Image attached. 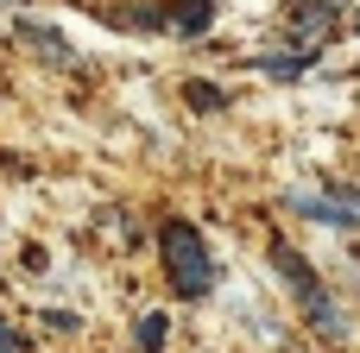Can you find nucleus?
I'll list each match as a JSON object with an SVG mask.
<instances>
[{"mask_svg": "<svg viewBox=\"0 0 360 353\" xmlns=\"http://www.w3.org/2000/svg\"><path fill=\"white\" fill-rule=\"evenodd\" d=\"M158 253H165V278H171V291L177 297H209V284H215V265H209V246H202V234L190 227V221H165V234H158Z\"/></svg>", "mask_w": 360, "mask_h": 353, "instance_id": "obj_1", "label": "nucleus"}, {"mask_svg": "<svg viewBox=\"0 0 360 353\" xmlns=\"http://www.w3.org/2000/svg\"><path fill=\"white\" fill-rule=\"evenodd\" d=\"M272 265H278V278H285V284L297 291L304 316H310V322H316V328H323L329 341H342V335H348V328H342V309L329 303V291H323V284L310 278V265H304V259H297V253H291L285 240H272Z\"/></svg>", "mask_w": 360, "mask_h": 353, "instance_id": "obj_2", "label": "nucleus"}, {"mask_svg": "<svg viewBox=\"0 0 360 353\" xmlns=\"http://www.w3.org/2000/svg\"><path fill=\"white\" fill-rule=\"evenodd\" d=\"M13 38H19V44H32V51H38L51 69H70V63H76L70 38H63V32H51L44 19H13Z\"/></svg>", "mask_w": 360, "mask_h": 353, "instance_id": "obj_3", "label": "nucleus"}, {"mask_svg": "<svg viewBox=\"0 0 360 353\" xmlns=\"http://www.w3.org/2000/svg\"><path fill=\"white\" fill-rule=\"evenodd\" d=\"M335 13H342V0H304V6L291 13V38H316Z\"/></svg>", "mask_w": 360, "mask_h": 353, "instance_id": "obj_4", "label": "nucleus"}, {"mask_svg": "<svg viewBox=\"0 0 360 353\" xmlns=\"http://www.w3.org/2000/svg\"><path fill=\"white\" fill-rule=\"evenodd\" d=\"M291 208H297V215H310V221H323V227H354V208L323 202V196H291Z\"/></svg>", "mask_w": 360, "mask_h": 353, "instance_id": "obj_5", "label": "nucleus"}, {"mask_svg": "<svg viewBox=\"0 0 360 353\" xmlns=\"http://www.w3.org/2000/svg\"><path fill=\"white\" fill-rule=\"evenodd\" d=\"M209 25V0H184V6H171V32L177 38H196Z\"/></svg>", "mask_w": 360, "mask_h": 353, "instance_id": "obj_6", "label": "nucleus"}, {"mask_svg": "<svg viewBox=\"0 0 360 353\" xmlns=\"http://www.w3.org/2000/svg\"><path fill=\"white\" fill-rule=\"evenodd\" d=\"M165 328L171 316H139V353H165Z\"/></svg>", "mask_w": 360, "mask_h": 353, "instance_id": "obj_7", "label": "nucleus"}, {"mask_svg": "<svg viewBox=\"0 0 360 353\" xmlns=\"http://www.w3.org/2000/svg\"><path fill=\"white\" fill-rule=\"evenodd\" d=\"M259 69H266V76H272V82H297V76H304V69H310V57H266V63H259Z\"/></svg>", "mask_w": 360, "mask_h": 353, "instance_id": "obj_8", "label": "nucleus"}, {"mask_svg": "<svg viewBox=\"0 0 360 353\" xmlns=\"http://www.w3.org/2000/svg\"><path fill=\"white\" fill-rule=\"evenodd\" d=\"M190 107H221V95H215V88H202V82H196V88H190Z\"/></svg>", "mask_w": 360, "mask_h": 353, "instance_id": "obj_9", "label": "nucleus"}, {"mask_svg": "<svg viewBox=\"0 0 360 353\" xmlns=\"http://www.w3.org/2000/svg\"><path fill=\"white\" fill-rule=\"evenodd\" d=\"M0 353H25V347H19V335H13L6 322H0Z\"/></svg>", "mask_w": 360, "mask_h": 353, "instance_id": "obj_10", "label": "nucleus"}, {"mask_svg": "<svg viewBox=\"0 0 360 353\" xmlns=\"http://www.w3.org/2000/svg\"><path fill=\"white\" fill-rule=\"evenodd\" d=\"M354 32H360V19H354Z\"/></svg>", "mask_w": 360, "mask_h": 353, "instance_id": "obj_11", "label": "nucleus"}]
</instances>
